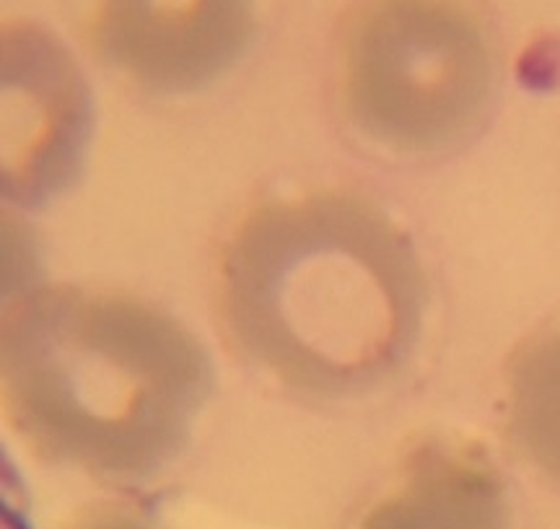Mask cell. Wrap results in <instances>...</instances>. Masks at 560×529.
Instances as JSON below:
<instances>
[{
  "instance_id": "cell-1",
  "label": "cell",
  "mask_w": 560,
  "mask_h": 529,
  "mask_svg": "<svg viewBox=\"0 0 560 529\" xmlns=\"http://www.w3.org/2000/svg\"><path fill=\"white\" fill-rule=\"evenodd\" d=\"M231 343L280 385L342 397L387 379L420 317L416 262L380 213L342 195L270 200L219 262Z\"/></svg>"
},
{
  "instance_id": "cell-2",
  "label": "cell",
  "mask_w": 560,
  "mask_h": 529,
  "mask_svg": "<svg viewBox=\"0 0 560 529\" xmlns=\"http://www.w3.org/2000/svg\"><path fill=\"white\" fill-rule=\"evenodd\" d=\"M0 392L39 457L107 480H143L177 457L210 389L185 325L140 298L50 285L11 304Z\"/></svg>"
},
{
  "instance_id": "cell-3",
  "label": "cell",
  "mask_w": 560,
  "mask_h": 529,
  "mask_svg": "<svg viewBox=\"0 0 560 529\" xmlns=\"http://www.w3.org/2000/svg\"><path fill=\"white\" fill-rule=\"evenodd\" d=\"M486 89V55L467 19L436 5H366L342 37L350 115L384 141L429 145L470 120Z\"/></svg>"
},
{
  "instance_id": "cell-4",
  "label": "cell",
  "mask_w": 560,
  "mask_h": 529,
  "mask_svg": "<svg viewBox=\"0 0 560 529\" xmlns=\"http://www.w3.org/2000/svg\"><path fill=\"white\" fill-rule=\"evenodd\" d=\"M89 92L58 39L24 21L3 30V195L39 205L79 174L89 141Z\"/></svg>"
},
{
  "instance_id": "cell-5",
  "label": "cell",
  "mask_w": 560,
  "mask_h": 529,
  "mask_svg": "<svg viewBox=\"0 0 560 529\" xmlns=\"http://www.w3.org/2000/svg\"><path fill=\"white\" fill-rule=\"evenodd\" d=\"M252 34L247 5L102 3L91 13L89 42L104 60L153 92H195L244 52Z\"/></svg>"
},
{
  "instance_id": "cell-6",
  "label": "cell",
  "mask_w": 560,
  "mask_h": 529,
  "mask_svg": "<svg viewBox=\"0 0 560 529\" xmlns=\"http://www.w3.org/2000/svg\"><path fill=\"white\" fill-rule=\"evenodd\" d=\"M363 529H499V501L493 483L467 465H420Z\"/></svg>"
},
{
  "instance_id": "cell-7",
  "label": "cell",
  "mask_w": 560,
  "mask_h": 529,
  "mask_svg": "<svg viewBox=\"0 0 560 529\" xmlns=\"http://www.w3.org/2000/svg\"><path fill=\"white\" fill-rule=\"evenodd\" d=\"M509 418L532 462L560 478V332L516 353L509 372Z\"/></svg>"
},
{
  "instance_id": "cell-8",
  "label": "cell",
  "mask_w": 560,
  "mask_h": 529,
  "mask_svg": "<svg viewBox=\"0 0 560 529\" xmlns=\"http://www.w3.org/2000/svg\"><path fill=\"white\" fill-rule=\"evenodd\" d=\"M73 529H149L122 512H96L83 517Z\"/></svg>"
}]
</instances>
